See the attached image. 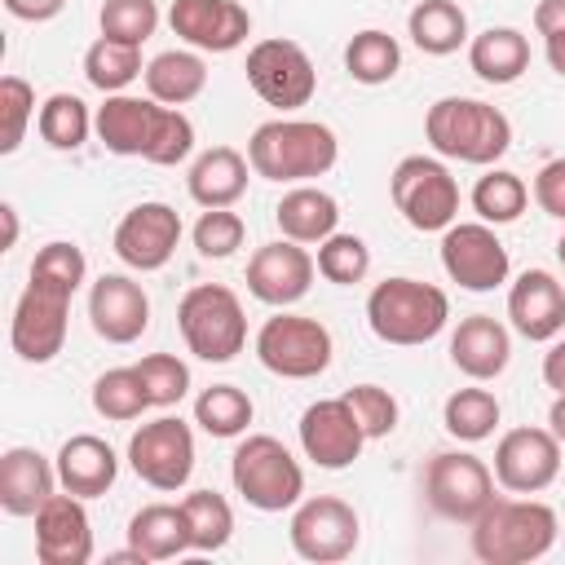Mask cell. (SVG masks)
<instances>
[{"instance_id": "cell-1", "label": "cell", "mask_w": 565, "mask_h": 565, "mask_svg": "<svg viewBox=\"0 0 565 565\" xmlns=\"http://www.w3.org/2000/svg\"><path fill=\"white\" fill-rule=\"evenodd\" d=\"M93 132L110 154L146 159L159 168H172L194 150V124L181 106H163L154 97L132 93H106L93 115Z\"/></svg>"}, {"instance_id": "cell-2", "label": "cell", "mask_w": 565, "mask_h": 565, "mask_svg": "<svg viewBox=\"0 0 565 565\" xmlns=\"http://www.w3.org/2000/svg\"><path fill=\"white\" fill-rule=\"evenodd\" d=\"M561 539V521L539 499H499L472 521L468 547L481 565H530L543 561Z\"/></svg>"}, {"instance_id": "cell-3", "label": "cell", "mask_w": 565, "mask_h": 565, "mask_svg": "<svg viewBox=\"0 0 565 565\" xmlns=\"http://www.w3.org/2000/svg\"><path fill=\"white\" fill-rule=\"evenodd\" d=\"M335 159H340V141L318 119H265L247 137L252 172L278 185H305L309 177H327Z\"/></svg>"}, {"instance_id": "cell-4", "label": "cell", "mask_w": 565, "mask_h": 565, "mask_svg": "<svg viewBox=\"0 0 565 565\" xmlns=\"http://www.w3.org/2000/svg\"><path fill=\"white\" fill-rule=\"evenodd\" d=\"M424 137L441 159L490 168L512 146V124L481 97H437L424 115Z\"/></svg>"}, {"instance_id": "cell-5", "label": "cell", "mask_w": 565, "mask_h": 565, "mask_svg": "<svg viewBox=\"0 0 565 565\" xmlns=\"http://www.w3.org/2000/svg\"><path fill=\"white\" fill-rule=\"evenodd\" d=\"M446 322H450V300L433 282L397 274V278L375 282L366 296V327L384 344H397V349L428 344L433 335H441Z\"/></svg>"}, {"instance_id": "cell-6", "label": "cell", "mask_w": 565, "mask_h": 565, "mask_svg": "<svg viewBox=\"0 0 565 565\" xmlns=\"http://www.w3.org/2000/svg\"><path fill=\"white\" fill-rule=\"evenodd\" d=\"M230 481L243 494V503L256 508V512H287L305 499V468L269 433H247L234 446Z\"/></svg>"}, {"instance_id": "cell-7", "label": "cell", "mask_w": 565, "mask_h": 565, "mask_svg": "<svg viewBox=\"0 0 565 565\" xmlns=\"http://www.w3.org/2000/svg\"><path fill=\"white\" fill-rule=\"evenodd\" d=\"M177 327H181L185 349L194 358H203V362H230L247 344L243 300L221 282L190 287L181 296V305H177Z\"/></svg>"}, {"instance_id": "cell-8", "label": "cell", "mask_w": 565, "mask_h": 565, "mask_svg": "<svg viewBox=\"0 0 565 565\" xmlns=\"http://www.w3.org/2000/svg\"><path fill=\"white\" fill-rule=\"evenodd\" d=\"M388 194H393V207L402 212V221L419 234L446 230L459 216V181L433 154L397 159V168L388 172Z\"/></svg>"}, {"instance_id": "cell-9", "label": "cell", "mask_w": 565, "mask_h": 565, "mask_svg": "<svg viewBox=\"0 0 565 565\" xmlns=\"http://www.w3.org/2000/svg\"><path fill=\"white\" fill-rule=\"evenodd\" d=\"M252 349H256V362L282 380H313L331 366V353H335L331 331L318 318L287 313V309H278L274 318L260 322Z\"/></svg>"}, {"instance_id": "cell-10", "label": "cell", "mask_w": 565, "mask_h": 565, "mask_svg": "<svg viewBox=\"0 0 565 565\" xmlns=\"http://www.w3.org/2000/svg\"><path fill=\"white\" fill-rule=\"evenodd\" d=\"M494 468H486V459L468 455V450H441L428 459L424 468V494L428 508L446 521H463L472 525L490 503H494Z\"/></svg>"}, {"instance_id": "cell-11", "label": "cell", "mask_w": 565, "mask_h": 565, "mask_svg": "<svg viewBox=\"0 0 565 565\" xmlns=\"http://www.w3.org/2000/svg\"><path fill=\"white\" fill-rule=\"evenodd\" d=\"M287 539H291V552L300 561L335 565V561L353 556V547L362 539V521H358V512H353L349 499H340V494H313V499H300L291 508Z\"/></svg>"}, {"instance_id": "cell-12", "label": "cell", "mask_w": 565, "mask_h": 565, "mask_svg": "<svg viewBox=\"0 0 565 565\" xmlns=\"http://www.w3.org/2000/svg\"><path fill=\"white\" fill-rule=\"evenodd\" d=\"M243 71H247V84L256 88V97L265 106H278V110H300L318 93V71H313L309 53L296 40H282V35L256 40L247 49Z\"/></svg>"}, {"instance_id": "cell-13", "label": "cell", "mask_w": 565, "mask_h": 565, "mask_svg": "<svg viewBox=\"0 0 565 565\" xmlns=\"http://www.w3.org/2000/svg\"><path fill=\"white\" fill-rule=\"evenodd\" d=\"M71 291L49 287V282H26V291L13 305V322H9V344L22 362L44 366L62 353L66 344V322H71Z\"/></svg>"}, {"instance_id": "cell-14", "label": "cell", "mask_w": 565, "mask_h": 565, "mask_svg": "<svg viewBox=\"0 0 565 565\" xmlns=\"http://www.w3.org/2000/svg\"><path fill=\"white\" fill-rule=\"evenodd\" d=\"M441 269L463 291H494L508 282L512 260L494 225L486 221H455L441 230Z\"/></svg>"}, {"instance_id": "cell-15", "label": "cell", "mask_w": 565, "mask_h": 565, "mask_svg": "<svg viewBox=\"0 0 565 565\" xmlns=\"http://www.w3.org/2000/svg\"><path fill=\"white\" fill-rule=\"evenodd\" d=\"M128 468L150 490H181L194 472V433L177 415H159L128 437Z\"/></svg>"}, {"instance_id": "cell-16", "label": "cell", "mask_w": 565, "mask_h": 565, "mask_svg": "<svg viewBox=\"0 0 565 565\" xmlns=\"http://www.w3.org/2000/svg\"><path fill=\"white\" fill-rule=\"evenodd\" d=\"M177 243H181V216H177L172 203H159V199H146V203L128 207L115 225V238H110L115 256L137 274L163 269L172 260Z\"/></svg>"}, {"instance_id": "cell-17", "label": "cell", "mask_w": 565, "mask_h": 565, "mask_svg": "<svg viewBox=\"0 0 565 565\" xmlns=\"http://www.w3.org/2000/svg\"><path fill=\"white\" fill-rule=\"evenodd\" d=\"M561 477V441L552 428H508L494 446V481L508 494H539Z\"/></svg>"}, {"instance_id": "cell-18", "label": "cell", "mask_w": 565, "mask_h": 565, "mask_svg": "<svg viewBox=\"0 0 565 565\" xmlns=\"http://www.w3.org/2000/svg\"><path fill=\"white\" fill-rule=\"evenodd\" d=\"M313 274H318V260L305 252V243H291V238H274V243H260L247 260V291L269 305V309H291L309 296L313 287Z\"/></svg>"}, {"instance_id": "cell-19", "label": "cell", "mask_w": 565, "mask_h": 565, "mask_svg": "<svg viewBox=\"0 0 565 565\" xmlns=\"http://www.w3.org/2000/svg\"><path fill=\"white\" fill-rule=\"evenodd\" d=\"M296 437H300L305 459H313L318 468H331V472L349 468L362 455V446H366V433H362L353 406L344 402V393L309 402L300 424H296Z\"/></svg>"}, {"instance_id": "cell-20", "label": "cell", "mask_w": 565, "mask_h": 565, "mask_svg": "<svg viewBox=\"0 0 565 565\" xmlns=\"http://www.w3.org/2000/svg\"><path fill=\"white\" fill-rule=\"evenodd\" d=\"M168 26L199 53H234L252 35V13L238 0H172Z\"/></svg>"}, {"instance_id": "cell-21", "label": "cell", "mask_w": 565, "mask_h": 565, "mask_svg": "<svg viewBox=\"0 0 565 565\" xmlns=\"http://www.w3.org/2000/svg\"><path fill=\"white\" fill-rule=\"evenodd\" d=\"M88 322L106 344H132L150 327V296L128 274H102L88 287Z\"/></svg>"}, {"instance_id": "cell-22", "label": "cell", "mask_w": 565, "mask_h": 565, "mask_svg": "<svg viewBox=\"0 0 565 565\" xmlns=\"http://www.w3.org/2000/svg\"><path fill=\"white\" fill-rule=\"evenodd\" d=\"M35 561L40 565H88L93 561V525L84 499L62 490L35 512Z\"/></svg>"}, {"instance_id": "cell-23", "label": "cell", "mask_w": 565, "mask_h": 565, "mask_svg": "<svg viewBox=\"0 0 565 565\" xmlns=\"http://www.w3.org/2000/svg\"><path fill=\"white\" fill-rule=\"evenodd\" d=\"M508 318L512 331L547 344L565 331V282L547 269H525L512 287H508Z\"/></svg>"}, {"instance_id": "cell-24", "label": "cell", "mask_w": 565, "mask_h": 565, "mask_svg": "<svg viewBox=\"0 0 565 565\" xmlns=\"http://www.w3.org/2000/svg\"><path fill=\"white\" fill-rule=\"evenodd\" d=\"M57 486V463H49L35 446H9L0 455V508L9 516H35Z\"/></svg>"}, {"instance_id": "cell-25", "label": "cell", "mask_w": 565, "mask_h": 565, "mask_svg": "<svg viewBox=\"0 0 565 565\" xmlns=\"http://www.w3.org/2000/svg\"><path fill=\"white\" fill-rule=\"evenodd\" d=\"M450 362L455 371H463L468 380H499L512 362V335L499 318L490 313H468L459 318L455 335H450Z\"/></svg>"}, {"instance_id": "cell-26", "label": "cell", "mask_w": 565, "mask_h": 565, "mask_svg": "<svg viewBox=\"0 0 565 565\" xmlns=\"http://www.w3.org/2000/svg\"><path fill=\"white\" fill-rule=\"evenodd\" d=\"M57 481L62 490L79 494V499H102L115 477H119V455L110 450V441H102L97 433H75L62 441L57 450Z\"/></svg>"}, {"instance_id": "cell-27", "label": "cell", "mask_w": 565, "mask_h": 565, "mask_svg": "<svg viewBox=\"0 0 565 565\" xmlns=\"http://www.w3.org/2000/svg\"><path fill=\"white\" fill-rule=\"evenodd\" d=\"M247 154H238L234 146H212L190 163L185 190L199 207H234L247 194Z\"/></svg>"}, {"instance_id": "cell-28", "label": "cell", "mask_w": 565, "mask_h": 565, "mask_svg": "<svg viewBox=\"0 0 565 565\" xmlns=\"http://www.w3.org/2000/svg\"><path fill=\"white\" fill-rule=\"evenodd\" d=\"M278 234L291 243H322L340 225V203L318 185H291L274 207Z\"/></svg>"}, {"instance_id": "cell-29", "label": "cell", "mask_w": 565, "mask_h": 565, "mask_svg": "<svg viewBox=\"0 0 565 565\" xmlns=\"http://www.w3.org/2000/svg\"><path fill=\"white\" fill-rule=\"evenodd\" d=\"M128 543L146 561H177V556L194 552L190 547V521H185L181 503H146L141 512H132Z\"/></svg>"}, {"instance_id": "cell-30", "label": "cell", "mask_w": 565, "mask_h": 565, "mask_svg": "<svg viewBox=\"0 0 565 565\" xmlns=\"http://www.w3.org/2000/svg\"><path fill=\"white\" fill-rule=\"evenodd\" d=\"M468 66L486 84H516L530 66V40L516 26H486L468 40Z\"/></svg>"}, {"instance_id": "cell-31", "label": "cell", "mask_w": 565, "mask_h": 565, "mask_svg": "<svg viewBox=\"0 0 565 565\" xmlns=\"http://www.w3.org/2000/svg\"><path fill=\"white\" fill-rule=\"evenodd\" d=\"M207 88V62L199 49H163L146 62V93L163 106H185Z\"/></svg>"}, {"instance_id": "cell-32", "label": "cell", "mask_w": 565, "mask_h": 565, "mask_svg": "<svg viewBox=\"0 0 565 565\" xmlns=\"http://www.w3.org/2000/svg\"><path fill=\"white\" fill-rule=\"evenodd\" d=\"M406 35L428 57H450L472 40L468 35V13L455 0H419L406 13Z\"/></svg>"}, {"instance_id": "cell-33", "label": "cell", "mask_w": 565, "mask_h": 565, "mask_svg": "<svg viewBox=\"0 0 565 565\" xmlns=\"http://www.w3.org/2000/svg\"><path fill=\"white\" fill-rule=\"evenodd\" d=\"M137 75H146L141 66V44H128V40H110V35H97L84 53V79L97 88V93H124Z\"/></svg>"}, {"instance_id": "cell-34", "label": "cell", "mask_w": 565, "mask_h": 565, "mask_svg": "<svg viewBox=\"0 0 565 565\" xmlns=\"http://www.w3.org/2000/svg\"><path fill=\"white\" fill-rule=\"evenodd\" d=\"M344 71L366 88L388 84L402 71V44L380 26H366L344 44Z\"/></svg>"}, {"instance_id": "cell-35", "label": "cell", "mask_w": 565, "mask_h": 565, "mask_svg": "<svg viewBox=\"0 0 565 565\" xmlns=\"http://www.w3.org/2000/svg\"><path fill=\"white\" fill-rule=\"evenodd\" d=\"M252 415H256V406L238 384H212L194 397V424L207 437H243Z\"/></svg>"}, {"instance_id": "cell-36", "label": "cell", "mask_w": 565, "mask_h": 565, "mask_svg": "<svg viewBox=\"0 0 565 565\" xmlns=\"http://www.w3.org/2000/svg\"><path fill=\"white\" fill-rule=\"evenodd\" d=\"M499 415H503V406H499V397L490 388H455L446 397V406H441V424L459 441H486V437H494Z\"/></svg>"}, {"instance_id": "cell-37", "label": "cell", "mask_w": 565, "mask_h": 565, "mask_svg": "<svg viewBox=\"0 0 565 565\" xmlns=\"http://www.w3.org/2000/svg\"><path fill=\"white\" fill-rule=\"evenodd\" d=\"M35 132L53 150H79L93 132V115L75 93H49L40 115H35Z\"/></svg>"}, {"instance_id": "cell-38", "label": "cell", "mask_w": 565, "mask_h": 565, "mask_svg": "<svg viewBox=\"0 0 565 565\" xmlns=\"http://www.w3.org/2000/svg\"><path fill=\"white\" fill-rule=\"evenodd\" d=\"M93 411L102 419H115V424H128V419H141V411H150V393L137 375V366H110L93 380Z\"/></svg>"}, {"instance_id": "cell-39", "label": "cell", "mask_w": 565, "mask_h": 565, "mask_svg": "<svg viewBox=\"0 0 565 565\" xmlns=\"http://www.w3.org/2000/svg\"><path fill=\"white\" fill-rule=\"evenodd\" d=\"M181 512L190 521V547L194 552H221L234 539V508L216 490H190L181 499Z\"/></svg>"}, {"instance_id": "cell-40", "label": "cell", "mask_w": 565, "mask_h": 565, "mask_svg": "<svg viewBox=\"0 0 565 565\" xmlns=\"http://www.w3.org/2000/svg\"><path fill=\"white\" fill-rule=\"evenodd\" d=\"M525 203H530V185L508 168H490L472 185V212L486 225H512L525 212Z\"/></svg>"}, {"instance_id": "cell-41", "label": "cell", "mask_w": 565, "mask_h": 565, "mask_svg": "<svg viewBox=\"0 0 565 565\" xmlns=\"http://www.w3.org/2000/svg\"><path fill=\"white\" fill-rule=\"evenodd\" d=\"M313 260H318V274L327 282H335V287H353V282H362L371 274V247H366V238L340 234V230L318 243V256Z\"/></svg>"}, {"instance_id": "cell-42", "label": "cell", "mask_w": 565, "mask_h": 565, "mask_svg": "<svg viewBox=\"0 0 565 565\" xmlns=\"http://www.w3.org/2000/svg\"><path fill=\"white\" fill-rule=\"evenodd\" d=\"M97 26L110 40H128V44H146L159 26V4L154 0H102L97 9Z\"/></svg>"}, {"instance_id": "cell-43", "label": "cell", "mask_w": 565, "mask_h": 565, "mask_svg": "<svg viewBox=\"0 0 565 565\" xmlns=\"http://www.w3.org/2000/svg\"><path fill=\"white\" fill-rule=\"evenodd\" d=\"M190 238H194V252H199V256L225 260V256H234V252L243 247L247 225H243V216L230 212V207H203V216L194 221Z\"/></svg>"}, {"instance_id": "cell-44", "label": "cell", "mask_w": 565, "mask_h": 565, "mask_svg": "<svg viewBox=\"0 0 565 565\" xmlns=\"http://www.w3.org/2000/svg\"><path fill=\"white\" fill-rule=\"evenodd\" d=\"M31 278H35V282H49V287H62V291L75 296V291L84 287V278H88V260H84V252H79L75 243L53 238V243H44V247L35 252Z\"/></svg>"}, {"instance_id": "cell-45", "label": "cell", "mask_w": 565, "mask_h": 565, "mask_svg": "<svg viewBox=\"0 0 565 565\" xmlns=\"http://www.w3.org/2000/svg\"><path fill=\"white\" fill-rule=\"evenodd\" d=\"M35 119V88L22 75L0 79V154H13L26 137V124Z\"/></svg>"}, {"instance_id": "cell-46", "label": "cell", "mask_w": 565, "mask_h": 565, "mask_svg": "<svg viewBox=\"0 0 565 565\" xmlns=\"http://www.w3.org/2000/svg\"><path fill=\"white\" fill-rule=\"evenodd\" d=\"M137 375L150 393V406H177L190 393V366L177 353H146L137 362Z\"/></svg>"}, {"instance_id": "cell-47", "label": "cell", "mask_w": 565, "mask_h": 565, "mask_svg": "<svg viewBox=\"0 0 565 565\" xmlns=\"http://www.w3.org/2000/svg\"><path fill=\"white\" fill-rule=\"evenodd\" d=\"M344 402L353 406V415H358V424H362V433H366V441H380V437H388L393 428H397V397L388 393V388H380V384H353L349 393H344Z\"/></svg>"}, {"instance_id": "cell-48", "label": "cell", "mask_w": 565, "mask_h": 565, "mask_svg": "<svg viewBox=\"0 0 565 565\" xmlns=\"http://www.w3.org/2000/svg\"><path fill=\"white\" fill-rule=\"evenodd\" d=\"M534 203L547 216L565 221V159H552V163L539 168V177H534Z\"/></svg>"}, {"instance_id": "cell-49", "label": "cell", "mask_w": 565, "mask_h": 565, "mask_svg": "<svg viewBox=\"0 0 565 565\" xmlns=\"http://www.w3.org/2000/svg\"><path fill=\"white\" fill-rule=\"evenodd\" d=\"M4 9L18 22H53L66 9V0H4Z\"/></svg>"}, {"instance_id": "cell-50", "label": "cell", "mask_w": 565, "mask_h": 565, "mask_svg": "<svg viewBox=\"0 0 565 565\" xmlns=\"http://www.w3.org/2000/svg\"><path fill=\"white\" fill-rule=\"evenodd\" d=\"M543 384L552 393H565V335L547 340V353H543Z\"/></svg>"}, {"instance_id": "cell-51", "label": "cell", "mask_w": 565, "mask_h": 565, "mask_svg": "<svg viewBox=\"0 0 565 565\" xmlns=\"http://www.w3.org/2000/svg\"><path fill=\"white\" fill-rule=\"evenodd\" d=\"M534 31L547 40V35H561L565 31V0H539L534 4Z\"/></svg>"}, {"instance_id": "cell-52", "label": "cell", "mask_w": 565, "mask_h": 565, "mask_svg": "<svg viewBox=\"0 0 565 565\" xmlns=\"http://www.w3.org/2000/svg\"><path fill=\"white\" fill-rule=\"evenodd\" d=\"M543 53H547V66L565 79V31H561V35H547V40H543Z\"/></svg>"}, {"instance_id": "cell-53", "label": "cell", "mask_w": 565, "mask_h": 565, "mask_svg": "<svg viewBox=\"0 0 565 565\" xmlns=\"http://www.w3.org/2000/svg\"><path fill=\"white\" fill-rule=\"evenodd\" d=\"M547 428L556 433V441L565 446V393H556L552 397V406H547Z\"/></svg>"}, {"instance_id": "cell-54", "label": "cell", "mask_w": 565, "mask_h": 565, "mask_svg": "<svg viewBox=\"0 0 565 565\" xmlns=\"http://www.w3.org/2000/svg\"><path fill=\"white\" fill-rule=\"evenodd\" d=\"M0 216H4V252L18 243V207L13 203H0Z\"/></svg>"}, {"instance_id": "cell-55", "label": "cell", "mask_w": 565, "mask_h": 565, "mask_svg": "<svg viewBox=\"0 0 565 565\" xmlns=\"http://www.w3.org/2000/svg\"><path fill=\"white\" fill-rule=\"evenodd\" d=\"M556 260H561V265H565V234H561V238H556Z\"/></svg>"}, {"instance_id": "cell-56", "label": "cell", "mask_w": 565, "mask_h": 565, "mask_svg": "<svg viewBox=\"0 0 565 565\" xmlns=\"http://www.w3.org/2000/svg\"><path fill=\"white\" fill-rule=\"evenodd\" d=\"M561 534H565V525H561Z\"/></svg>"}]
</instances>
